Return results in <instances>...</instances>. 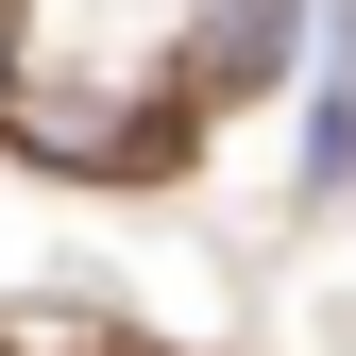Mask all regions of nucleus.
<instances>
[{
	"label": "nucleus",
	"instance_id": "1",
	"mask_svg": "<svg viewBox=\"0 0 356 356\" xmlns=\"http://www.w3.org/2000/svg\"><path fill=\"white\" fill-rule=\"evenodd\" d=\"M305 187H356V34H323V102H305Z\"/></svg>",
	"mask_w": 356,
	"mask_h": 356
}]
</instances>
